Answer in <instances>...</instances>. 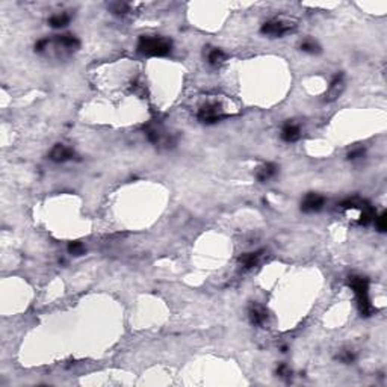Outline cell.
Returning <instances> with one entry per match:
<instances>
[{
    "label": "cell",
    "instance_id": "cell-21",
    "mask_svg": "<svg viewBox=\"0 0 387 387\" xmlns=\"http://www.w3.org/2000/svg\"><path fill=\"white\" fill-rule=\"evenodd\" d=\"M49 44H50V40H49V38H43V40L37 41V44H35V52H37V53L44 52V50L49 47Z\"/></svg>",
    "mask_w": 387,
    "mask_h": 387
},
{
    "label": "cell",
    "instance_id": "cell-8",
    "mask_svg": "<svg viewBox=\"0 0 387 387\" xmlns=\"http://www.w3.org/2000/svg\"><path fill=\"white\" fill-rule=\"evenodd\" d=\"M248 318L250 322L256 327H262L266 321H268V311L265 310V307H262L260 304L254 303L250 306L248 309Z\"/></svg>",
    "mask_w": 387,
    "mask_h": 387
},
{
    "label": "cell",
    "instance_id": "cell-10",
    "mask_svg": "<svg viewBox=\"0 0 387 387\" xmlns=\"http://www.w3.org/2000/svg\"><path fill=\"white\" fill-rule=\"evenodd\" d=\"M280 136L285 143H297L301 138V129L295 123H286L282 129Z\"/></svg>",
    "mask_w": 387,
    "mask_h": 387
},
{
    "label": "cell",
    "instance_id": "cell-12",
    "mask_svg": "<svg viewBox=\"0 0 387 387\" xmlns=\"http://www.w3.org/2000/svg\"><path fill=\"white\" fill-rule=\"evenodd\" d=\"M262 254L263 251H251V253H245L239 257V263L245 268V269H251L254 266L259 265L260 259H262Z\"/></svg>",
    "mask_w": 387,
    "mask_h": 387
},
{
    "label": "cell",
    "instance_id": "cell-11",
    "mask_svg": "<svg viewBox=\"0 0 387 387\" xmlns=\"http://www.w3.org/2000/svg\"><path fill=\"white\" fill-rule=\"evenodd\" d=\"M345 88V82H343V73H337L334 78L331 79L330 85H328V91H327V98L328 100H334L337 98L342 91Z\"/></svg>",
    "mask_w": 387,
    "mask_h": 387
},
{
    "label": "cell",
    "instance_id": "cell-7",
    "mask_svg": "<svg viewBox=\"0 0 387 387\" xmlns=\"http://www.w3.org/2000/svg\"><path fill=\"white\" fill-rule=\"evenodd\" d=\"M55 43H56L58 47H61V49H62L64 52H67V53H73V52L79 50V47H80V41H79L75 35H72V33L58 35V37L55 38Z\"/></svg>",
    "mask_w": 387,
    "mask_h": 387
},
{
    "label": "cell",
    "instance_id": "cell-14",
    "mask_svg": "<svg viewBox=\"0 0 387 387\" xmlns=\"http://www.w3.org/2000/svg\"><path fill=\"white\" fill-rule=\"evenodd\" d=\"M70 20L72 17L65 12H61V14H55L49 18V24L53 27V29H62V27H67L70 24Z\"/></svg>",
    "mask_w": 387,
    "mask_h": 387
},
{
    "label": "cell",
    "instance_id": "cell-13",
    "mask_svg": "<svg viewBox=\"0 0 387 387\" xmlns=\"http://www.w3.org/2000/svg\"><path fill=\"white\" fill-rule=\"evenodd\" d=\"M226 53L221 50V49H217V47H214V49H209L207 50V55H206V59H207V64L209 65H212V67H218V65H221L224 61H226Z\"/></svg>",
    "mask_w": 387,
    "mask_h": 387
},
{
    "label": "cell",
    "instance_id": "cell-9",
    "mask_svg": "<svg viewBox=\"0 0 387 387\" xmlns=\"http://www.w3.org/2000/svg\"><path fill=\"white\" fill-rule=\"evenodd\" d=\"M278 174V166L275 163H265L262 165L260 168H257L256 171V179L260 182V183H266L269 180H272L275 175Z\"/></svg>",
    "mask_w": 387,
    "mask_h": 387
},
{
    "label": "cell",
    "instance_id": "cell-17",
    "mask_svg": "<svg viewBox=\"0 0 387 387\" xmlns=\"http://www.w3.org/2000/svg\"><path fill=\"white\" fill-rule=\"evenodd\" d=\"M68 253L72 256H83L85 254V247H83L82 242H78V240L70 242L68 243Z\"/></svg>",
    "mask_w": 387,
    "mask_h": 387
},
{
    "label": "cell",
    "instance_id": "cell-20",
    "mask_svg": "<svg viewBox=\"0 0 387 387\" xmlns=\"http://www.w3.org/2000/svg\"><path fill=\"white\" fill-rule=\"evenodd\" d=\"M111 9H112V12L114 14H126V12H129V5H126V3H112L111 5Z\"/></svg>",
    "mask_w": 387,
    "mask_h": 387
},
{
    "label": "cell",
    "instance_id": "cell-2",
    "mask_svg": "<svg viewBox=\"0 0 387 387\" xmlns=\"http://www.w3.org/2000/svg\"><path fill=\"white\" fill-rule=\"evenodd\" d=\"M348 283H349V288L356 294L360 313L363 316H369L371 311H372V306H371V300H369V282H368V278H365L362 275H351Z\"/></svg>",
    "mask_w": 387,
    "mask_h": 387
},
{
    "label": "cell",
    "instance_id": "cell-1",
    "mask_svg": "<svg viewBox=\"0 0 387 387\" xmlns=\"http://www.w3.org/2000/svg\"><path fill=\"white\" fill-rule=\"evenodd\" d=\"M136 49L144 56H166L171 53L172 43L163 37L143 35L138 41Z\"/></svg>",
    "mask_w": 387,
    "mask_h": 387
},
{
    "label": "cell",
    "instance_id": "cell-4",
    "mask_svg": "<svg viewBox=\"0 0 387 387\" xmlns=\"http://www.w3.org/2000/svg\"><path fill=\"white\" fill-rule=\"evenodd\" d=\"M224 109L220 103L214 101V103H206L198 109L197 118L198 121L204 123V124H215L218 121H221L224 118Z\"/></svg>",
    "mask_w": 387,
    "mask_h": 387
},
{
    "label": "cell",
    "instance_id": "cell-18",
    "mask_svg": "<svg viewBox=\"0 0 387 387\" xmlns=\"http://www.w3.org/2000/svg\"><path fill=\"white\" fill-rule=\"evenodd\" d=\"M374 223H375V226H377L378 232L384 233L387 230V218H386V214H384V212H383L381 215L375 217Z\"/></svg>",
    "mask_w": 387,
    "mask_h": 387
},
{
    "label": "cell",
    "instance_id": "cell-19",
    "mask_svg": "<svg viewBox=\"0 0 387 387\" xmlns=\"http://www.w3.org/2000/svg\"><path fill=\"white\" fill-rule=\"evenodd\" d=\"M277 375H278L280 378H291L292 371L289 369V366H288L286 363H282V365H278V368H277Z\"/></svg>",
    "mask_w": 387,
    "mask_h": 387
},
{
    "label": "cell",
    "instance_id": "cell-6",
    "mask_svg": "<svg viewBox=\"0 0 387 387\" xmlns=\"http://www.w3.org/2000/svg\"><path fill=\"white\" fill-rule=\"evenodd\" d=\"M49 159L53 160V162H56V163H64V162H68V160L75 159V152H73L70 147L64 146V144H56V146L50 150Z\"/></svg>",
    "mask_w": 387,
    "mask_h": 387
},
{
    "label": "cell",
    "instance_id": "cell-16",
    "mask_svg": "<svg viewBox=\"0 0 387 387\" xmlns=\"http://www.w3.org/2000/svg\"><path fill=\"white\" fill-rule=\"evenodd\" d=\"M301 50L306 52V53H310V55H314V53H319V52H321V47H319L314 41L307 40V41H304V43L301 44Z\"/></svg>",
    "mask_w": 387,
    "mask_h": 387
},
{
    "label": "cell",
    "instance_id": "cell-22",
    "mask_svg": "<svg viewBox=\"0 0 387 387\" xmlns=\"http://www.w3.org/2000/svg\"><path fill=\"white\" fill-rule=\"evenodd\" d=\"M363 156H365V149L363 147H357V149H354V150H351L348 153V159L349 160H356V159H360Z\"/></svg>",
    "mask_w": 387,
    "mask_h": 387
},
{
    "label": "cell",
    "instance_id": "cell-3",
    "mask_svg": "<svg viewBox=\"0 0 387 387\" xmlns=\"http://www.w3.org/2000/svg\"><path fill=\"white\" fill-rule=\"evenodd\" d=\"M295 24H292L291 21L288 20H282V18H272V20H268L266 23L262 24L260 27V32L266 37H271V38H282L283 35L289 33L292 29H294Z\"/></svg>",
    "mask_w": 387,
    "mask_h": 387
},
{
    "label": "cell",
    "instance_id": "cell-5",
    "mask_svg": "<svg viewBox=\"0 0 387 387\" xmlns=\"http://www.w3.org/2000/svg\"><path fill=\"white\" fill-rule=\"evenodd\" d=\"M324 204H325V197L324 195L316 194V192H310L301 201V210L304 214H314V212L322 210Z\"/></svg>",
    "mask_w": 387,
    "mask_h": 387
},
{
    "label": "cell",
    "instance_id": "cell-15",
    "mask_svg": "<svg viewBox=\"0 0 387 387\" xmlns=\"http://www.w3.org/2000/svg\"><path fill=\"white\" fill-rule=\"evenodd\" d=\"M336 359H337L340 363L351 365V363H354V360H356V353L351 351V349H343V351H340V353L337 354Z\"/></svg>",
    "mask_w": 387,
    "mask_h": 387
}]
</instances>
